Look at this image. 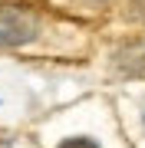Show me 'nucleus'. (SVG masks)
<instances>
[{
    "mask_svg": "<svg viewBox=\"0 0 145 148\" xmlns=\"http://www.w3.org/2000/svg\"><path fill=\"white\" fill-rule=\"evenodd\" d=\"M40 33V20L30 10L16 3H3L0 7V46H23V43L36 40Z\"/></svg>",
    "mask_w": 145,
    "mask_h": 148,
    "instance_id": "obj_1",
    "label": "nucleus"
},
{
    "mask_svg": "<svg viewBox=\"0 0 145 148\" xmlns=\"http://www.w3.org/2000/svg\"><path fill=\"white\" fill-rule=\"evenodd\" d=\"M0 148H40V145L30 135H7V138H0Z\"/></svg>",
    "mask_w": 145,
    "mask_h": 148,
    "instance_id": "obj_2",
    "label": "nucleus"
},
{
    "mask_svg": "<svg viewBox=\"0 0 145 148\" xmlns=\"http://www.w3.org/2000/svg\"><path fill=\"white\" fill-rule=\"evenodd\" d=\"M56 148H99L96 138H86V135H73V138H63Z\"/></svg>",
    "mask_w": 145,
    "mask_h": 148,
    "instance_id": "obj_3",
    "label": "nucleus"
},
{
    "mask_svg": "<svg viewBox=\"0 0 145 148\" xmlns=\"http://www.w3.org/2000/svg\"><path fill=\"white\" fill-rule=\"evenodd\" d=\"M132 16L135 20H145V0H135L132 3Z\"/></svg>",
    "mask_w": 145,
    "mask_h": 148,
    "instance_id": "obj_4",
    "label": "nucleus"
},
{
    "mask_svg": "<svg viewBox=\"0 0 145 148\" xmlns=\"http://www.w3.org/2000/svg\"><path fill=\"white\" fill-rule=\"evenodd\" d=\"M142 122H145V102H142Z\"/></svg>",
    "mask_w": 145,
    "mask_h": 148,
    "instance_id": "obj_5",
    "label": "nucleus"
}]
</instances>
